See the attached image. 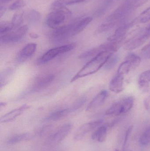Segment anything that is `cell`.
<instances>
[{
    "instance_id": "6da1fadb",
    "label": "cell",
    "mask_w": 150,
    "mask_h": 151,
    "mask_svg": "<svg viewBox=\"0 0 150 151\" xmlns=\"http://www.w3.org/2000/svg\"><path fill=\"white\" fill-rule=\"evenodd\" d=\"M113 54L110 51H105L100 53L95 57L90 59L71 80V82L75 81L80 78L85 77L96 73L105 64L108 58Z\"/></svg>"
},
{
    "instance_id": "7a4b0ae2",
    "label": "cell",
    "mask_w": 150,
    "mask_h": 151,
    "mask_svg": "<svg viewBox=\"0 0 150 151\" xmlns=\"http://www.w3.org/2000/svg\"><path fill=\"white\" fill-rule=\"evenodd\" d=\"M52 9L53 11L48 14L46 19L47 25L52 29L64 25L71 17V11L66 7Z\"/></svg>"
},
{
    "instance_id": "3957f363",
    "label": "cell",
    "mask_w": 150,
    "mask_h": 151,
    "mask_svg": "<svg viewBox=\"0 0 150 151\" xmlns=\"http://www.w3.org/2000/svg\"><path fill=\"white\" fill-rule=\"evenodd\" d=\"M75 47V44L74 43L67 44L56 47L51 49L43 54L38 58L37 62L38 65H41L46 63L54 59L60 55L68 53L73 50Z\"/></svg>"
},
{
    "instance_id": "277c9868",
    "label": "cell",
    "mask_w": 150,
    "mask_h": 151,
    "mask_svg": "<svg viewBox=\"0 0 150 151\" xmlns=\"http://www.w3.org/2000/svg\"><path fill=\"white\" fill-rule=\"evenodd\" d=\"M27 30V26L23 25L5 34L1 35V44H11L18 42L24 37Z\"/></svg>"
},
{
    "instance_id": "5b68a950",
    "label": "cell",
    "mask_w": 150,
    "mask_h": 151,
    "mask_svg": "<svg viewBox=\"0 0 150 151\" xmlns=\"http://www.w3.org/2000/svg\"><path fill=\"white\" fill-rule=\"evenodd\" d=\"M55 78L54 74L50 73H42L34 79L32 84L31 91L38 92L45 89L52 84Z\"/></svg>"
},
{
    "instance_id": "8992f818",
    "label": "cell",
    "mask_w": 150,
    "mask_h": 151,
    "mask_svg": "<svg viewBox=\"0 0 150 151\" xmlns=\"http://www.w3.org/2000/svg\"><path fill=\"white\" fill-rule=\"evenodd\" d=\"M74 23L65 24L54 29L51 35L52 42L57 43L62 42L71 37V33Z\"/></svg>"
},
{
    "instance_id": "52a82bcc",
    "label": "cell",
    "mask_w": 150,
    "mask_h": 151,
    "mask_svg": "<svg viewBox=\"0 0 150 151\" xmlns=\"http://www.w3.org/2000/svg\"><path fill=\"white\" fill-rule=\"evenodd\" d=\"M72 124L67 123L60 127L49 136L48 143L52 145H56L60 143L68 135L72 129Z\"/></svg>"
},
{
    "instance_id": "ba28073f",
    "label": "cell",
    "mask_w": 150,
    "mask_h": 151,
    "mask_svg": "<svg viewBox=\"0 0 150 151\" xmlns=\"http://www.w3.org/2000/svg\"><path fill=\"white\" fill-rule=\"evenodd\" d=\"M133 4L130 0L119 7L112 14L108 17L107 22H113L116 23L118 20L124 18L133 9Z\"/></svg>"
},
{
    "instance_id": "9c48e42d",
    "label": "cell",
    "mask_w": 150,
    "mask_h": 151,
    "mask_svg": "<svg viewBox=\"0 0 150 151\" xmlns=\"http://www.w3.org/2000/svg\"><path fill=\"white\" fill-rule=\"evenodd\" d=\"M103 122L102 120L94 121L85 123L77 130L74 136V140L79 141L83 139L85 135L95 128L99 127Z\"/></svg>"
},
{
    "instance_id": "30bf717a",
    "label": "cell",
    "mask_w": 150,
    "mask_h": 151,
    "mask_svg": "<svg viewBox=\"0 0 150 151\" xmlns=\"http://www.w3.org/2000/svg\"><path fill=\"white\" fill-rule=\"evenodd\" d=\"M37 45L35 43H28L18 52L16 57V60L21 64L31 58L36 52Z\"/></svg>"
},
{
    "instance_id": "8fae6325",
    "label": "cell",
    "mask_w": 150,
    "mask_h": 151,
    "mask_svg": "<svg viewBox=\"0 0 150 151\" xmlns=\"http://www.w3.org/2000/svg\"><path fill=\"white\" fill-rule=\"evenodd\" d=\"M30 108V106L28 105L24 104L18 108H16L2 116L0 119V122L5 123L11 122Z\"/></svg>"
},
{
    "instance_id": "7c38bea8",
    "label": "cell",
    "mask_w": 150,
    "mask_h": 151,
    "mask_svg": "<svg viewBox=\"0 0 150 151\" xmlns=\"http://www.w3.org/2000/svg\"><path fill=\"white\" fill-rule=\"evenodd\" d=\"M108 96V92L103 90L98 93L89 104L86 108L87 111H93L100 107L105 101Z\"/></svg>"
},
{
    "instance_id": "4fadbf2b",
    "label": "cell",
    "mask_w": 150,
    "mask_h": 151,
    "mask_svg": "<svg viewBox=\"0 0 150 151\" xmlns=\"http://www.w3.org/2000/svg\"><path fill=\"white\" fill-rule=\"evenodd\" d=\"M149 37V35L145 32L139 37L134 38L127 42L124 46V49L126 50L131 51L138 48L145 42Z\"/></svg>"
},
{
    "instance_id": "5bb4252c",
    "label": "cell",
    "mask_w": 150,
    "mask_h": 151,
    "mask_svg": "<svg viewBox=\"0 0 150 151\" xmlns=\"http://www.w3.org/2000/svg\"><path fill=\"white\" fill-rule=\"evenodd\" d=\"M124 76L117 74L111 81L109 89L116 93H120L124 90Z\"/></svg>"
},
{
    "instance_id": "9a60e30c",
    "label": "cell",
    "mask_w": 150,
    "mask_h": 151,
    "mask_svg": "<svg viewBox=\"0 0 150 151\" xmlns=\"http://www.w3.org/2000/svg\"><path fill=\"white\" fill-rule=\"evenodd\" d=\"M92 19L93 18L92 17H86L79 21L75 22L71 33V37L75 36L82 32L92 21Z\"/></svg>"
},
{
    "instance_id": "2e32d148",
    "label": "cell",
    "mask_w": 150,
    "mask_h": 151,
    "mask_svg": "<svg viewBox=\"0 0 150 151\" xmlns=\"http://www.w3.org/2000/svg\"><path fill=\"white\" fill-rule=\"evenodd\" d=\"M72 113L70 107L65 109H61L53 112L47 116L44 119L45 122H55L60 120Z\"/></svg>"
},
{
    "instance_id": "e0dca14e",
    "label": "cell",
    "mask_w": 150,
    "mask_h": 151,
    "mask_svg": "<svg viewBox=\"0 0 150 151\" xmlns=\"http://www.w3.org/2000/svg\"><path fill=\"white\" fill-rule=\"evenodd\" d=\"M131 24L123 25L122 26L119 27L115 31V32L112 35L107 38V40L110 42L123 41L125 35L127 34L129 28L131 26Z\"/></svg>"
},
{
    "instance_id": "ac0fdd59",
    "label": "cell",
    "mask_w": 150,
    "mask_h": 151,
    "mask_svg": "<svg viewBox=\"0 0 150 151\" xmlns=\"http://www.w3.org/2000/svg\"><path fill=\"white\" fill-rule=\"evenodd\" d=\"M35 134L24 133L18 134L12 137L7 141V143L10 145L16 144L22 142L31 141L35 137Z\"/></svg>"
},
{
    "instance_id": "d6986e66",
    "label": "cell",
    "mask_w": 150,
    "mask_h": 151,
    "mask_svg": "<svg viewBox=\"0 0 150 151\" xmlns=\"http://www.w3.org/2000/svg\"><path fill=\"white\" fill-rule=\"evenodd\" d=\"M107 127L105 125L100 126L92 134V140L102 143L106 140L107 135Z\"/></svg>"
},
{
    "instance_id": "ffe728a7",
    "label": "cell",
    "mask_w": 150,
    "mask_h": 151,
    "mask_svg": "<svg viewBox=\"0 0 150 151\" xmlns=\"http://www.w3.org/2000/svg\"><path fill=\"white\" fill-rule=\"evenodd\" d=\"M103 51H104L102 45H101L99 47L93 48L84 52L82 54H81L78 58L80 59H87L88 58L92 59Z\"/></svg>"
},
{
    "instance_id": "44dd1931",
    "label": "cell",
    "mask_w": 150,
    "mask_h": 151,
    "mask_svg": "<svg viewBox=\"0 0 150 151\" xmlns=\"http://www.w3.org/2000/svg\"><path fill=\"white\" fill-rule=\"evenodd\" d=\"M123 114L124 112L121 101L113 104L111 107L107 110L105 112L106 115L113 116H119Z\"/></svg>"
},
{
    "instance_id": "7402d4cb",
    "label": "cell",
    "mask_w": 150,
    "mask_h": 151,
    "mask_svg": "<svg viewBox=\"0 0 150 151\" xmlns=\"http://www.w3.org/2000/svg\"><path fill=\"white\" fill-rule=\"evenodd\" d=\"M85 0H56L53 3L52 9L66 7V5H71L83 2Z\"/></svg>"
},
{
    "instance_id": "603a6c76",
    "label": "cell",
    "mask_w": 150,
    "mask_h": 151,
    "mask_svg": "<svg viewBox=\"0 0 150 151\" xmlns=\"http://www.w3.org/2000/svg\"><path fill=\"white\" fill-rule=\"evenodd\" d=\"M125 61L129 62L132 65V69H136L139 66L141 59L140 57L138 56L134 53H129L126 58Z\"/></svg>"
},
{
    "instance_id": "cb8c5ba5",
    "label": "cell",
    "mask_w": 150,
    "mask_h": 151,
    "mask_svg": "<svg viewBox=\"0 0 150 151\" xmlns=\"http://www.w3.org/2000/svg\"><path fill=\"white\" fill-rule=\"evenodd\" d=\"M53 128V126L51 124L43 125L37 129L35 132V135L39 137H44L49 134Z\"/></svg>"
},
{
    "instance_id": "d4e9b609",
    "label": "cell",
    "mask_w": 150,
    "mask_h": 151,
    "mask_svg": "<svg viewBox=\"0 0 150 151\" xmlns=\"http://www.w3.org/2000/svg\"><path fill=\"white\" fill-rule=\"evenodd\" d=\"M121 101L122 104L124 114L128 112L133 108L134 104V99L133 97H127Z\"/></svg>"
},
{
    "instance_id": "484cf974",
    "label": "cell",
    "mask_w": 150,
    "mask_h": 151,
    "mask_svg": "<svg viewBox=\"0 0 150 151\" xmlns=\"http://www.w3.org/2000/svg\"><path fill=\"white\" fill-rule=\"evenodd\" d=\"M23 21V13L18 12L14 14L11 19V23L14 29L20 27Z\"/></svg>"
},
{
    "instance_id": "4316f807",
    "label": "cell",
    "mask_w": 150,
    "mask_h": 151,
    "mask_svg": "<svg viewBox=\"0 0 150 151\" xmlns=\"http://www.w3.org/2000/svg\"><path fill=\"white\" fill-rule=\"evenodd\" d=\"M119 59V57L117 54H113L107 61L105 66V69L106 70L112 69L115 66Z\"/></svg>"
},
{
    "instance_id": "83f0119b",
    "label": "cell",
    "mask_w": 150,
    "mask_h": 151,
    "mask_svg": "<svg viewBox=\"0 0 150 151\" xmlns=\"http://www.w3.org/2000/svg\"><path fill=\"white\" fill-rule=\"evenodd\" d=\"M132 69L131 64L127 61H125L121 64L118 69L117 74L119 75L124 76L127 74Z\"/></svg>"
},
{
    "instance_id": "f1b7e54d",
    "label": "cell",
    "mask_w": 150,
    "mask_h": 151,
    "mask_svg": "<svg viewBox=\"0 0 150 151\" xmlns=\"http://www.w3.org/2000/svg\"><path fill=\"white\" fill-rule=\"evenodd\" d=\"M13 71L11 69H8L4 70L1 73V87L5 86L9 80L11 76L12 75Z\"/></svg>"
},
{
    "instance_id": "f546056e",
    "label": "cell",
    "mask_w": 150,
    "mask_h": 151,
    "mask_svg": "<svg viewBox=\"0 0 150 151\" xmlns=\"http://www.w3.org/2000/svg\"><path fill=\"white\" fill-rule=\"evenodd\" d=\"M86 101V98L83 96L78 99L76 100L70 107L72 113L75 111L82 107Z\"/></svg>"
},
{
    "instance_id": "4dcf8cb0",
    "label": "cell",
    "mask_w": 150,
    "mask_h": 151,
    "mask_svg": "<svg viewBox=\"0 0 150 151\" xmlns=\"http://www.w3.org/2000/svg\"><path fill=\"white\" fill-rule=\"evenodd\" d=\"M139 142L142 145H148L150 143V126L142 134Z\"/></svg>"
},
{
    "instance_id": "1f68e13d",
    "label": "cell",
    "mask_w": 150,
    "mask_h": 151,
    "mask_svg": "<svg viewBox=\"0 0 150 151\" xmlns=\"http://www.w3.org/2000/svg\"><path fill=\"white\" fill-rule=\"evenodd\" d=\"M116 23L113 22H107L102 24L97 29V32L99 33L105 32H108L113 28L116 24Z\"/></svg>"
},
{
    "instance_id": "d6a6232c",
    "label": "cell",
    "mask_w": 150,
    "mask_h": 151,
    "mask_svg": "<svg viewBox=\"0 0 150 151\" xmlns=\"http://www.w3.org/2000/svg\"><path fill=\"white\" fill-rule=\"evenodd\" d=\"M14 30V27L11 22H3L1 23L0 26V34L1 35L5 34L12 30Z\"/></svg>"
},
{
    "instance_id": "836d02e7",
    "label": "cell",
    "mask_w": 150,
    "mask_h": 151,
    "mask_svg": "<svg viewBox=\"0 0 150 151\" xmlns=\"http://www.w3.org/2000/svg\"><path fill=\"white\" fill-rule=\"evenodd\" d=\"M140 23L145 24L150 20V7L143 12L138 18Z\"/></svg>"
},
{
    "instance_id": "e575fe53",
    "label": "cell",
    "mask_w": 150,
    "mask_h": 151,
    "mask_svg": "<svg viewBox=\"0 0 150 151\" xmlns=\"http://www.w3.org/2000/svg\"><path fill=\"white\" fill-rule=\"evenodd\" d=\"M25 5V2L23 0H16L9 6V9L11 11L16 10L23 8Z\"/></svg>"
},
{
    "instance_id": "d590c367",
    "label": "cell",
    "mask_w": 150,
    "mask_h": 151,
    "mask_svg": "<svg viewBox=\"0 0 150 151\" xmlns=\"http://www.w3.org/2000/svg\"><path fill=\"white\" fill-rule=\"evenodd\" d=\"M141 53L145 59H150V42L142 49Z\"/></svg>"
},
{
    "instance_id": "8d00e7d4",
    "label": "cell",
    "mask_w": 150,
    "mask_h": 151,
    "mask_svg": "<svg viewBox=\"0 0 150 151\" xmlns=\"http://www.w3.org/2000/svg\"><path fill=\"white\" fill-rule=\"evenodd\" d=\"M28 17L31 21H36L39 19L40 14L38 12L35 10L31 11L29 14Z\"/></svg>"
},
{
    "instance_id": "74e56055",
    "label": "cell",
    "mask_w": 150,
    "mask_h": 151,
    "mask_svg": "<svg viewBox=\"0 0 150 151\" xmlns=\"http://www.w3.org/2000/svg\"><path fill=\"white\" fill-rule=\"evenodd\" d=\"M112 1L113 0H105L103 5L100 7V9L98 11L97 14L100 15V14H101V13H103L104 11L107 9L108 6L110 5Z\"/></svg>"
},
{
    "instance_id": "f35d334b",
    "label": "cell",
    "mask_w": 150,
    "mask_h": 151,
    "mask_svg": "<svg viewBox=\"0 0 150 151\" xmlns=\"http://www.w3.org/2000/svg\"><path fill=\"white\" fill-rule=\"evenodd\" d=\"M148 0H131L134 9L141 7L142 5L147 2Z\"/></svg>"
},
{
    "instance_id": "ab89813d",
    "label": "cell",
    "mask_w": 150,
    "mask_h": 151,
    "mask_svg": "<svg viewBox=\"0 0 150 151\" xmlns=\"http://www.w3.org/2000/svg\"><path fill=\"white\" fill-rule=\"evenodd\" d=\"M133 128H134V126H131L129 127L127 129V131H126V135H125V140H124V146H125L127 144V142L128 140V137H129V135L133 130Z\"/></svg>"
},
{
    "instance_id": "60d3db41",
    "label": "cell",
    "mask_w": 150,
    "mask_h": 151,
    "mask_svg": "<svg viewBox=\"0 0 150 151\" xmlns=\"http://www.w3.org/2000/svg\"><path fill=\"white\" fill-rule=\"evenodd\" d=\"M144 104L145 109L150 113V96L147 97L144 99Z\"/></svg>"
},
{
    "instance_id": "b9f144b4",
    "label": "cell",
    "mask_w": 150,
    "mask_h": 151,
    "mask_svg": "<svg viewBox=\"0 0 150 151\" xmlns=\"http://www.w3.org/2000/svg\"><path fill=\"white\" fill-rule=\"evenodd\" d=\"M5 9L4 7H3L2 6H1V10H0V17H1L2 16V15L4 14V12L5 11Z\"/></svg>"
},
{
    "instance_id": "7bdbcfd3",
    "label": "cell",
    "mask_w": 150,
    "mask_h": 151,
    "mask_svg": "<svg viewBox=\"0 0 150 151\" xmlns=\"http://www.w3.org/2000/svg\"><path fill=\"white\" fill-rule=\"evenodd\" d=\"M30 37L32 38H34V39H36V38L38 37V35L35 33H30Z\"/></svg>"
},
{
    "instance_id": "ee69618b",
    "label": "cell",
    "mask_w": 150,
    "mask_h": 151,
    "mask_svg": "<svg viewBox=\"0 0 150 151\" xmlns=\"http://www.w3.org/2000/svg\"><path fill=\"white\" fill-rule=\"evenodd\" d=\"M146 33L150 36V25L149 27V28H148V29H147Z\"/></svg>"
},
{
    "instance_id": "f6af8a7d",
    "label": "cell",
    "mask_w": 150,
    "mask_h": 151,
    "mask_svg": "<svg viewBox=\"0 0 150 151\" xmlns=\"http://www.w3.org/2000/svg\"><path fill=\"white\" fill-rule=\"evenodd\" d=\"M11 1L12 0H1V3H6Z\"/></svg>"
},
{
    "instance_id": "bcb514c9",
    "label": "cell",
    "mask_w": 150,
    "mask_h": 151,
    "mask_svg": "<svg viewBox=\"0 0 150 151\" xmlns=\"http://www.w3.org/2000/svg\"><path fill=\"white\" fill-rule=\"evenodd\" d=\"M114 151H119V150H114Z\"/></svg>"
},
{
    "instance_id": "7dc6e473",
    "label": "cell",
    "mask_w": 150,
    "mask_h": 151,
    "mask_svg": "<svg viewBox=\"0 0 150 151\" xmlns=\"http://www.w3.org/2000/svg\"><path fill=\"white\" fill-rule=\"evenodd\" d=\"M130 151V150H126V151Z\"/></svg>"
}]
</instances>
